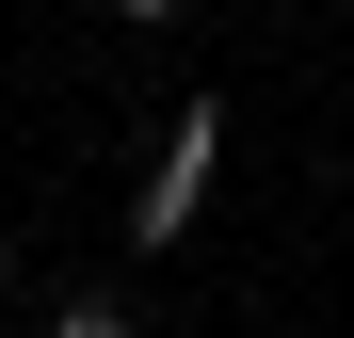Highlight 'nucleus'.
<instances>
[{
  "mask_svg": "<svg viewBox=\"0 0 354 338\" xmlns=\"http://www.w3.org/2000/svg\"><path fill=\"white\" fill-rule=\"evenodd\" d=\"M209 178H225V97H194V113L161 129V178L129 194V242L177 258V242H194V209H209Z\"/></svg>",
  "mask_w": 354,
  "mask_h": 338,
  "instance_id": "f257e3e1",
  "label": "nucleus"
},
{
  "mask_svg": "<svg viewBox=\"0 0 354 338\" xmlns=\"http://www.w3.org/2000/svg\"><path fill=\"white\" fill-rule=\"evenodd\" d=\"M48 338H145V322H129V306H97V290H81V306H65V322H48Z\"/></svg>",
  "mask_w": 354,
  "mask_h": 338,
  "instance_id": "f03ea898",
  "label": "nucleus"
},
{
  "mask_svg": "<svg viewBox=\"0 0 354 338\" xmlns=\"http://www.w3.org/2000/svg\"><path fill=\"white\" fill-rule=\"evenodd\" d=\"M113 17H129V32H161V17H177V0H113Z\"/></svg>",
  "mask_w": 354,
  "mask_h": 338,
  "instance_id": "7ed1b4c3",
  "label": "nucleus"
},
{
  "mask_svg": "<svg viewBox=\"0 0 354 338\" xmlns=\"http://www.w3.org/2000/svg\"><path fill=\"white\" fill-rule=\"evenodd\" d=\"M0 290H17V225H0Z\"/></svg>",
  "mask_w": 354,
  "mask_h": 338,
  "instance_id": "20e7f679",
  "label": "nucleus"
}]
</instances>
